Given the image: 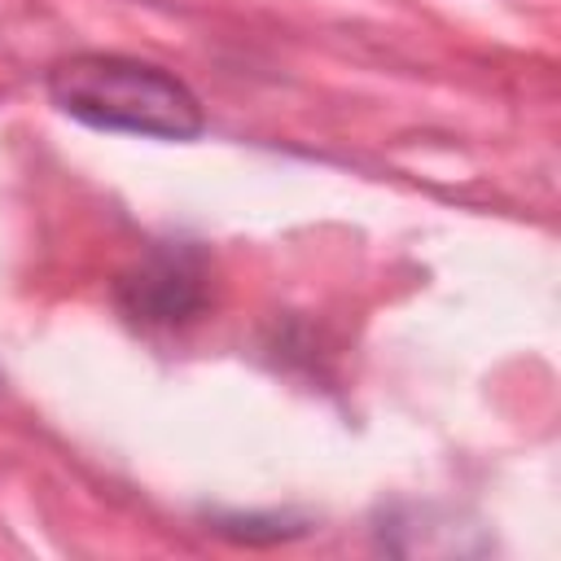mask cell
<instances>
[{
	"label": "cell",
	"instance_id": "cell-2",
	"mask_svg": "<svg viewBox=\"0 0 561 561\" xmlns=\"http://www.w3.org/2000/svg\"><path fill=\"white\" fill-rule=\"evenodd\" d=\"M114 298L136 324H188L210 307V259L197 245H153L118 272Z\"/></svg>",
	"mask_w": 561,
	"mask_h": 561
},
{
	"label": "cell",
	"instance_id": "cell-1",
	"mask_svg": "<svg viewBox=\"0 0 561 561\" xmlns=\"http://www.w3.org/2000/svg\"><path fill=\"white\" fill-rule=\"evenodd\" d=\"M48 101L96 127V131H127L153 140H193L206 127L202 101L184 79L171 70L123 57V53H75L61 57L48 79Z\"/></svg>",
	"mask_w": 561,
	"mask_h": 561
},
{
	"label": "cell",
	"instance_id": "cell-3",
	"mask_svg": "<svg viewBox=\"0 0 561 561\" xmlns=\"http://www.w3.org/2000/svg\"><path fill=\"white\" fill-rule=\"evenodd\" d=\"M215 530H224V535H232V539H259V530H263V539L272 543V539L298 535L302 526H285V517H224Z\"/></svg>",
	"mask_w": 561,
	"mask_h": 561
}]
</instances>
